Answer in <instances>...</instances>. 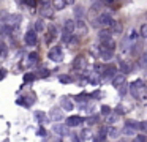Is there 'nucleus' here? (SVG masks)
<instances>
[{"label":"nucleus","instance_id":"obj_1","mask_svg":"<svg viewBox=\"0 0 147 142\" xmlns=\"http://www.w3.org/2000/svg\"><path fill=\"white\" fill-rule=\"evenodd\" d=\"M130 93L133 95L136 100H146V98H147V87L144 85L142 81H136V82L131 84Z\"/></svg>","mask_w":147,"mask_h":142},{"label":"nucleus","instance_id":"obj_2","mask_svg":"<svg viewBox=\"0 0 147 142\" xmlns=\"http://www.w3.org/2000/svg\"><path fill=\"white\" fill-rule=\"evenodd\" d=\"M96 21H98V25H100V27L111 28V25H112V22H114V19H112V16L108 14V13H101V14L96 17Z\"/></svg>","mask_w":147,"mask_h":142},{"label":"nucleus","instance_id":"obj_3","mask_svg":"<svg viewBox=\"0 0 147 142\" xmlns=\"http://www.w3.org/2000/svg\"><path fill=\"white\" fill-rule=\"evenodd\" d=\"M48 57L52 60V62H57V63H60L62 60H63V54H62V47H60V46H55V47H52V49L49 50Z\"/></svg>","mask_w":147,"mask_h":142},{"label":"nucleus","instance_id":"obj_4","mask_svg":"<svg viewBox=\"0 0 147 142\" xmlns=\"http://www.w3.org/2000/svg\"><path fill=\"white\" fill-rule=\"evenodd\" d=\"M24 41H26L27 46H35L36 44V30L35 28H29L24 36Z\"/></svg>","mask_w":147,"mask_h":142},{"label":"nucleus","instance_id":"obj_5","mask_svg":"<svg viewBox=\"0 0 147 142\" xmlns=\"http://www.w3.org/2000/svg\"><path fill=\"white\" fill-rule=\"evenodd\" d=\"M86 66H87V59L84 55H78L73 60V69H76V71H82Z\"/></svg>","mask_w":147,"mask_h":142},{"label":"nucleus","instance_id":"obj_6","mask_svg":"<svg viewBox=\"0 0 147 142\" xmlns=\"http://www.w3.org/2000/svg\"><path fill=\"white\" fill-rule=\"evenodd\" d=\"M54 5L52 3H46V5H41V9H40V14L43 16V17H48L51 19L52 16H54Z\"/></svg>","mask_w":147,"mask_h":142},{"label":"nucleus","instance_id":"obj_7","mask_svg":"<svg viewBox=\"0 0 147 142\" xmlns=\"http://www.w3.org/2000/svg\"><path fill=\"white\" fill-rule=\"evenodd\" d=\"M84 122V118L81 115H71L67 118V125L70 126V128H76V126H81Z\"/></svg>","mask_w":147,"mask_h":142},{"label":"nucleus","instance_id":"obj_8","mask_svg":"<svg viewBox=\"0 0 147 142\" xmlns=\"http://www.w3.org/2000/svg\"><path fill=\"white\" fill-rule=\"evenodd\" d=\"M68 128H70V126L68 125H62V123H57V125H54V133L55 134H59L60 136V137H65V136H68L70 134V133H68Z\"/></svg>","mask_w":147,"mask_h":142},{"label":"nucleus","instance_id":"obj_9","mask_svg":"<svg viewBox=\"0 0 147 142\" xmlns=\"http://www.w3.org/2000/svg\"><path fill=\"white\" fill-rule=\"evenodd\" d=\"M123 84H127V74H125V73H122V74H115L114 77H112V85H114L115 88L122 87Z\"/></svg>","mask_w":147,"mask_h":142},{"label":"nucleus","instance_id":"obj_10","mask_svg":"<svg viewBox=\"0 0 147 142\" xmlns=\"http://www.w3.org/2000/svg\"><path fill=\"white\" fill-rule=\"evenodd\" d=\"M100 52H101V57L105 62H109V60L114 57V49H108L105 46H100Z\"/></svg>","mask_w":147,"mask_h":142},{"label":"nucleus","instance_id":"obj_11","mask_svg":"<svg viewBox=\"0 0 147 142\" xmlns=\"http://www.w3.org/2000/svg\"><path fill=\"white\" fill-rule=\"evenodd\" d=\"M48 32H49V33H48V38H46V43L51 44L52 40H55V38H57V27H55L54 24H49Z\"/></svg>","mask_w":147,"mask_h":142},{"label":"nucleus","instance_id":"obj_12","mask_svg":"<svg viewBox=\"0 0 147 142\" xmlns=\"http://www.w3.org/2000/svg\"><path fill=\"white\" fill-rule=\"evenodd\" d=\"M49 117H51L54 122H62V120H63V112H62L60 109H52L51 112H49Z\"/></svg>","mask_w":147,"mask_h":142},{"label":"nucleus","instance_id":"obj_13","mask_svg":"<svg viewBox=\"0 0 147 142\" xmlns=\"http://www.w3.org/2000/svg\"><path fill=\"white\" fill-rule=\"evenodd\" d=\"M122 30H123V25H122V22H119V21H114V22H112V25H111V32H112V33H114V35H120Z\"/></svg>","mask_w":147,"mask_h":142},{"label":"nucleus","instance_id":"obj_14","mask_svg":"<svg viewBox=\"0 0 147 142\" xmlns=\"http://www.w3.org/2000/svg\"><path fill=\"white\" fill-rule=\"evenodd\" d=\"M101 46H105V47H108V49H114L115 50V40L112 36H109V38H106V40H103L101 41Z\"/></svg>","mask_w":147,"mask_h":142},{"label":"nucleus","instance_id":"obj_15","mask_svg":"<svg viewBox=\"0 0 147 142\" xmlns=\"http://www.w3.org/2000/svg\"><path fill=\"white\" fill-rule=\"evenodd\" d=\"M8 25H11V27H18L19 25V22H21V16H18V14H11L10 17H8V21H5Z\"/></svg>","mask_w":147,"mask_h":142},{"label":"nucleus","instance_id":"obj_16","mask_svg":"<svg viewBox=\"0 0 147 142\" xmlns=\"http://www.w3.org/2000/svg\"><path fill=\"white\" fill-rule=\"evenodd\" d=\"M63 28L73 33L74 28H76V22H74L73 19H65V22H63Z\"/></svg>","mask_w":147,"mask_h":142},{"label":"nucleus","instance_id":"obj_17","mask_svg":"<svg viewBox=\"0 0 147 142\" xmlns=\"http://www.w3.org/2000/svg\"><path fill=\"white\" fill-rule=\"evenodd\" d=\"M103 74H105L106 77H114V76L117 74V68H115L114 65H109L105 68V73H103Z\"/></svg>","mask_w":147,"mask_h":142},{"label":"nucleus","instance_id":"obj_18","mask_svg":"<svg viewBox=\"0 0 147 142\" xmlns=\"http://www.w3.org/2000/svg\"><path fill=\"white\" fill-rule=\"evenodd\" d=\"M60 104H62V107H63L65 110H73V109H74L73 101L68 100V98H62V100H60Z\"/></svg>","mask_w":147,"mask_h":142},{"label":"nucleus","instance_id":"obj_19","mask_svg":"<svg viewBox=\"0 0 147 142\" xmlns=\"http://www.w3.org/2000/svg\"><path fill=\"white\" fill-rule=\"evenodd\" d=\"M119 68H120V71L125 73V74H130L131 73V66L128 65L125 60H120V62H119Z\"/></svg>","mask_w":147,"mask_h":142},{"label":"nucleus","instance_id":"obj_20","mask_svg":"<svg viewBox=\"0 0 147 142\" xmlns=\"http://www.w3.org/2000/svg\"><path fill=\"white\" fill-rule=\"evenodd\" d=\"M112 35V32H111V28H106V27H103V30H100L98 32V38L100 40H106V38H109Z\"/></svg>","mask_w":147,"mask_h":142},{"label":"nucleus","instance_id":"obj_21","mask_svg":"<svg viewBox=\"0 0 147 142\" xmlns=\"http://www.w3.org/2000/svg\"><path fill=\"white\" fill-rule=\"evenodd\" d=\"M52 5H54L55 9H59V11H60V9H63L68 3H67V0H52Z\"/></svg>","mask_w":147,"mask_h":142},{"label":"nucleus","instance_id":"obj_22","mask_svg":"<svg viewBox=\"0 0 147 142\" xmlns=\"http://www.w3.org/2000/svg\"><path fill=\"white\" fill-rule=\"evenodd\" d=\"M35 118L38 120V123H41V125L48 122V118H46V114L40 112V110H35Z\"/></svg>","mask_w":147,"mask_h":142},{"label":"nucleus","instance_id":"obj_23","mask_svg":"<svg viewBox=\"0 0 147 142\" xmlns=\"http://www.w3.org/2000/svg\"><path fill=\"white\" fill-rule=\"evenodd\" d=\"M71 40H73V33H71V32H68V30H65L63 35H62V41H63L65 44H70Z\"/></svg>","mask_w":147,"mask_h":142},{"label":"nucleus","instance_id":"obj_24","mask_svg":"<svg viewBox=\"0 0 147 142\" xmlns=\"http://www.w3.org/2000/svg\"><path fill=\"white\" fill-rule=\"evenodd\" d=\"M127 125L134 128V129H142V123L138 122V120H127Z\"/></svg>","mask_w":147,"mask_h":142},{"label":"nucleus","instance_id":"obj_25","mask_svg":"<svg viewBox=\"0 0 147 142\" xmlns=\"http://www.w3.org/2000/svg\"><path fill=\"white\" fill-rule=\"evenodd\" d=\"M139 66L141 68H147V52H144L139 57Z\"/></svg>","mask_w":147,"mask_h":142},{"label":"nucleus","instance_id":"obj_26","mask_svg":"<svg viewBox=\"0 0 147 142\" xmlns=\"http://www.w3.org/2000/svg\"><path fill=\"white\" fill-rule=\"evenodd\" d=\"M122 134H125V136H133V134H134V128H131V126L125 125V128L122 129Z\"/></svg>","mask_w":147,"mask_h":142},{"label":"nucleus","instance_id":"obj_27","mask_svg":"<svg viewBox=\"0 0 147 142\" xmlns=\"http://www.w3.org/2000/svg\"><path fill=\"white\" fill-rule=\"evenodd\" d=\"M108 133H109V137L111 139H117L119 137V131L114 128V126H111V128L108 129Z\"/></svg>","mask_w":147,"mask_h":142},{"label":"nucleus","instance_id":"obj_28","mask_svg":"<svg viewBox=\"0 0 147 142\" xmlns=\"http://www.w3.org/2000/svg\"><path fill=\"white\" fill-rule=\"evenodd\" d=\"M74 16H76V17H82L84 16V8L82 6H76V8H74Z\"/></svg>","mask_w":147,"mask_h":142},{"label":"nucleus","instance_id":"obj_29","mask_svg":"<svg viewBox=\"0 0 147 142\" xmlns=\"http://www.w3.org/2000/svg\"><path fill=\"white\" fill-rule=\"evenodd\" d=\"M43 28H45V22H43V19L36 21V22H35V30H36V32H43Z\"/></svg>","mask_w":147,"mask_h":142},{"label":"nucleus","instance_id":"obj_30","mask_svg":"<svg viewBox=\"0 0 147 142\" xmlns=\"http://www.w3.org/2000/svg\"><path fill=\"white\" fill-rule=\"evenodd\" d=\"M29 62L32 63V65L38 62V54H36V52H30L29 54Z\"/></svg>","mask_w":147,"mask_h":142},{"label":"nucleus","instance_id":"obj_31","mask_svg":"<svg viewBox=\"0 0 147 142\" xmlns=\"http://www.w3.org/2000/svg\"><path fill=\"white\" fill-rule=\"evenodd\" d=\"M139 35L142 38H147V24H142L141 25V28H139Z\"/></svg>","mask_w":147,"mask_h":142},{"label":"nucleus","instance_id":"obj_32","mask_svg":"<svg viewBox=\"0 0 147 142\" xmlns=\"http://www.w3.org/2000/svg\"><path fill=\"white\" fill-rule=\"evenodd\" d=\"M33 79H35V74H33V73H27V74L24 76V82H26V84L27 82H32Z\"/></svg>","mask_w":147,"mask_h":142},{"label":"nucleus","instance_id":"obj_33","mask_svg":"<svg viewBox=\"0 0 147 142\" xmlns=\"http://www.w3.org/2000/svg\"><path fill=\"white\" fill-rule=\"evenodd\" d=\"M59 81H60L62 84H71V77H70V76H60Z\"/></svg>","mask_w":147,"mask_h":142},{"label":"nucleus","instance_id":"obj_34","mask_svg":"<svg viewBox=\"0 0 147 142\" xmlns=\"http://www.w3.org/2000/svg\"><path fill=\"white\" fill-rule=\"evenodd\" d=\"M89 82H90L92 85H98V84H100V77H98V76H92V77L89 79Z\"/></svg>","mask_w":147,"mask_h":142},{"label":"nucleus","instance_id":"obj_35","mask_svg":"<svg viewBox=\"0 0 147 142\" xmlns=\"http://www.w3.org/2000/svg\"><path fill=\"white\" fill-rule=\"evenodd\" d=\"M101 114H103V115H109V114H111V107L103 106V107H101Z\"/></svg>","mask_w":147,"mask_h":142},{"label":"nucleus","instance_id":"obj_36","mask_svg":"<svg viewBox=\"0 0 147 142\" xmlns=\"http://www.w3.org/2000/svg\"><path fill=\"white\" fill-rule=\"evenodd\" d=\"M87 98H89V95H78V96L74 98V100H76V101H79V103H81V101H86Z\"/></svg>","mask_w":147,"mask_h":142},{"label":"nucleus","instance_id":"obj_37","mask_svg":"<svg viewBox=\"0 0 147 142\" xmlns=\"http://www.w3.org/2000/svg\"><path fill=\"white\" fill-rule=\"evenodd\" d=\"M117 117H119V114L115 112V115H111V117L108 118V123H109V125H112V123H114L115 120H117Z\"/></svg>","mask_w":147,"mask_h":142},{"label":"nucleus","instance_id":"obj_38","mask_svg":"<svg viewBox=\"0 0 147 142\" xmlns=\"http://www.w3.org/2000/svg\"><path fill=\"white\" fill-rule=\"evenodd\" d=\"M134 139H136L138 142H146V141H147V136H144V134H139V136H136Z\"/></svg>","mask_w":147,"mask_h":142},{"label":"nucleus","instance_id":"obj_39","mask_svg":"<svg viewBox=\"0 0 147 142\" xmlns=\"http://www.w3.org/2000/svg\"><path fill=\"white\" fill-rule=\"evenodd\" d=\"M136 36H138V35H136V32H134V30H131V32H130V35H128V41L136 40Z\"/></svg>","mask_w":147,"mask_h":142},{"label":"nucleus","instance_id":"obj_40","mask_svg":"<svg viewBox=\"0 0 147 142\" xmlns=\"http://www.w3.org/2000/svg\"><path fill=\"white\" fill-rule=\"evenodd\" d=\"M36 134H38L40 137H46V129L45 128H40L38 131H36Z\"/></svg>","mask_w":147,"mask_h":142},{"label":"nucleus","instance_id":"obj_41","mask_svg":"<svg viewBox=\"0 0 147 142\" xmlns=\"http://www.w3.org/2000/svg\"><path fill=\"white\" fill-rule=\"evenodd\" d=\"M26 3L29 6H32V8H35V5H36V0H26Z\"/></svg>","mask_w":147,"mask_h":142},{"label":"nucleus","instance_id":"obj_42","mask_svg":"<svg viewBox=\"0 0 147 142\" xmlns=\"http://www.w3.org/2000/svg\"><path fill=\"white\" fill-rule=\"evenodd\" d=\"M115 112L119 114V115H122V114H125V109L122 106H117V109H115Z\"/></svg>","mask_w":147,"mask_h":142},{"label":"nucleus","instance_id":"obj_43","mask_svg":"<svg viewBox=\"0 0 147 142\" xmlns=\"http://www.w3.org/2000/svg\"><path fill=\"white\" fill-rule=\"evenodd\" d=\"M40 76H41V77H46V76H49V69H41Z\"/></svg>","mask_w":147,"mask_h":142},{"label":"nucleus","instance_id":"obj_44","mask_svg":"<svg viewBox=\"0 0 147 142\" xmlns=\"http://www.w3.org/2000/svg\"><path fill=\"white\" fill-rule=\"evenodd\" d=\"M5 76H7V71H5L3 68H0V81H2V79H5Z\"/></svg>","mask_w":147,"mask_h":142},{"label":"nucleus","instance_id":"obj_45","mask_svg":"<svg viewBox=\"0 0 147 142\" xmlns=\"http://www.w3.org/2000/svg\"><path fill=\"white\" fill-rule=\"evenodd\" d=\"M87 123H89V125H93V123H95V117H89V118H87Z\"/></svg>","mask_w":147,"mask_h":142},{"label":"nucleus","instance_id":"obj_46","mask_svg":"<svg viewBox=\"0 0 147 142\" xmlns=\"http://www.w3.org/2000/svg\"><path fill=\"white\" fill-rule=\"evenodd\" d=\"M142 131L147 134V122H142Z\"/></svg>","mask_w":147,"mask_h":142},{"label":"nucleus","instance_id":"obj_47","mask_svg":"<svg viewBox=\"0 0 147 142\" xmlns=\"http://www.w3.org/2000/svg\"><path fill=\"white\" fill-rule=\"evenodd\" d=\"M67 3H68V5H73V3H74V0H67Z\"/></svg>","mask_w":147,"mask_h":142},{"label":"nucleus","instance_id":"obj_48","mask_svg":"<svg viewBox=\"0 0 147 142\" xmlns=\"http://www.w3.org/2000/svg\"><path fill=\"white\" fill-rule=\"evenodd\" d=\"M105 2H106V3H114L115 0H105Z\"/></svg>","mask_w":147,"mask_h":142}]
</instances>
